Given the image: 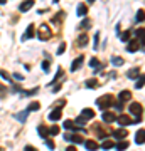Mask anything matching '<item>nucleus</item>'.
<instances>
[{
  "mask_svg": "<svg viewBox=\"0 0 145 151\" xmlns=\"http://www.w3.org/2000/svg\"><path fill=\"white\" fill-rule=\"evenodd\" d=\"M111 104H113V97L110 96V94H105V96H101L100 99L96 101V106L100 108L101 111H105V109H108Z\"/></svg>",
  "mask_w": 145,
  "mask_h": 151,
  "instance_id": "f257e3e1",
  "label": "nucleus"
},
{
  "mask_svg": "<svg viewBox=\"0 0 145 151\" xmlns=\"http://www.w3.org/2000/svg\"><path fill=\"white\" fill-rule=\"evenodd\" d=\"M128 109H130L132 114H135V116H137V121H142V113H144V106H142V104L132 103Z\"/></svg>",
  "mask_w": 145,
  "mask_h": 151,
  "instance_id": "f03ea898",
  "label": "nucleus"
},
{
  "mask_svg": "<svg viewBox=\"0 0 145 151\" xmlns=\"http://www.w3.org/2000/svg\"><path fill=\"white\" fill-rule=\"evenodd\" d=\"M37 37H39L41 41H49V39H51V30H49V27H47V25H44V24H42L41 27H39Z\"/></svg>",
  "mask_w": 145,
  "mask_h": 151,
  "instance_id": "7ed1b4c3",
  "label": "nucleus"
},
{
  "mask_svg": "<svg viewBox=\"0 0 145 151\" xmlns=\"http://www.w3.org/2000/svg\"><path fill=\"white\" fill-rule=\"evenodd\" d=\"M64 139L66 141H71V143H74V144H83L84 143V139L79 134H64Z\"/></svg>",
  "mask_w": 145,
  "mask_h": 151,
  "instance_id": "20e7f679",
  "label": "nucleus"
},
{
  "mask_svg": "<svg viewBox=\"0 0 145 151\" xmlns=\"http://www.w3.org/2000/svg\"><path fill=\"white\" fill-rule=\"evenodd\" d=\"M111 136L115 138V139H125V138L128 136V131L125 129V128H120V129H115L111 133Z\"/></svg>",
  "mask_w": 145,
  "mask_h": 151,
  "instance_id": "39448f33",
  "label": "nucleus"
},
{
  "mask_svg": "<svg viewBox=\"0 0 145 151\" xmlns=\"http://www.w3.org/2000/svg\"><path fill=\"white\" fill-rule=\"evenodd\" d=\"M115 121H118V124H120V126H128V124H133V119H130V116H127V114L118 116Z\"/></svg>",
  "mask_w": 145,
  "mask_h": 151,
  "instance_id": "423d86ee",
  "label": "nucleus"
},
{
  "mask_svg": "<svg viewBox=\"0 0 145 151\" xmlns=\"http://www.w3.org/2000/svg\"><path fill=\"white\" fill-rule=\"evenodd\" d=\"M62 116V111H61V106L59 108H56V109H52L51 113H49V119L51 121H59Z\"/></svg>",
  "mask_w": 145,
  "mask_h": 151,
  "instance_id": "0eeeda50",
  "label": "nucleus"
},
{
  "mask_svg": "<svg viewBox=\"0 0 145 151\" xmlns=\"http://www.w3.org/2000/svg\"><path fill=\"white\" fill-rule=\"evenodd\" d=\"M83 62H84V57H83V55H78L76 59L73 61V64H71V72H76L78 69L81 67V64H83Z\"/></svg>",
  "mask_w": 145,
  "mask_h": 151,
  "instance_id": "6e6552de",
  "label": "nucleus"
},
{
  "mask_svg": "<svg viewBox=\"0 0 145 151\" xmlns=\"http://www.w3.org/2000/svg\"><path fill=\"white\" fill-rule=\"evenodd\" d=\"M101 117H103L105 123H113L115 119H117V116H115V113H110L108 109L103 111V114H101Z\"/></svg>",
  "mask_w": 145,
  "mask_h": 151,
  "instance_id": "1a4fd4ad",
  "label": "nucleus"
},
{
  "mask_svg": "<svg viewBox=\"0 0 145 151\" xmlns=\"http://www.w3.org/2000/svg\"><path fill=\"white\" fill-rule=\"evenodd\" d=\"M34 3H35L34 0H24V2L21 3V7H19V10H21V12H27V10H30V8H32V5H34Z\"/></svg>",
  "mask_w": 145,
  "mask_h": 151,
  "instance_id": "9d476101",
  "label": "nucleus"
},
{
  "mask_svg": "<svg viewBox=\"0 0 145 151\" xmlns=\"http://www.w3.org/2000/svg\"><path fill=\"white\" fill-rule=\"evenodd\" d=\"M130 99H132L130 91H122V92L118 94V101H120V103H127V101H130Z\"/></svg>",
  "mask_w": 145,
  "mask_h": 151,
  "instance_id": "9b49d317",
  "label": "nucleus"
},
{
  "mask_svg": "<svg viewBox=\"0 0 145 151\" xmlns=\"http://www.w3.org/2000/svg\"><path fill=\"white\" fill-rule=\"evenodd\" d=\"M34 29H35V27L32 25V24H30V25H29V27L25 29V34H24V37H22V41H27V39H32V37L35 35Z\"/></svg>",
  "mask_w": 145,
  "mask_h": 151,
  "instance_id": "f8f14e48",
  "label": "nucleus"
},
{
  "mask_svg": "<svg viewBox=\"0 0 145 151\" xmlns=\"http://www.w3.org/2000/svg\"><path fill=\"white\" fill-rule=\"evenodd\" d=\"M138 47L142 49V45L138 44V41H130L128 42V45H127V50H128V52H137Z\"/></svg>",
  "mask_w": 145,
  "mask_h": 151,
  "instance_id": "ddd939ff",
  "label": "nucleus"
},
{
  "mask_svg": "<svg viewBox=\"0 0 145 151\" xmlns=\"http://www.w3.org/2000/svg\"><path fill=\"white\" fill-rule=\"evenodd\" d=\"M144 136H145V129L144 128H140V129L137 131V134H135V143L137 144H144Z\"/></svg>",
  "mask_w": 145,
  "mask_h": 151,
  "instance_id": "4468645a",
  "label": "nucleus"
},
{
  "mask_svg": "<svg viewBox=\"0 0 145 151\" xmlns=\"http://www.w3.org/2000/svg\"><path fill=\"white\" fill-rule=\"evenodd\" d=\"M78 47H84V45H88V34H86V32H83V34L79 35V37H78Z\"/></svg>",
  "mask_w": 145,
  "mask_h": 151,
  "instance_id": "2eb2a0df",
  "label": "nucleus"
},
{
  "mask_svg": "<svg viewBox=\"0 0 145 151\" xmlns=\"http://www.w3.org/2000/svg\"><path fill=\"white\" fill-rule=\"evenodd\" d=\"M27 116H29V111L25 109V111H22V113H17V114H15V119H17L19 123H25Z\"/></svg>",
  "mask_w": 145,
  "mask_h": 151,
  "instance_id": "dca6fc26",
  "label": "nucleus"
},
{
  "mask_svg": "<svg viewBox=\"0 0 145 151\" xmlns=\"http://www.w3.org/2000/svg\"><path fill=\"white\" fill-rule=\"evenodd\" d=\"M84 146H86V150H88V151L98 150V143H96V141H93V139H88V141L84 143Z\"/></svg>",
  "mask_w": 145,
  "mask_h": 151,
  "instance_id": "f3484780",
  "label": "nucleus"
},
{
  "mask_svg": "<svg viewBox=\"0 0 145 151\" xmlns=\"http://www.w3.org/2000/svg\"><path fill=\"white\" fill-rule=\"evenodd\" d=\"M81 116H83L84 119H93V117H95V113H93V109H90V108H86V109H83V113H81Z\"/></svg>",
  "mask_w": 145,
  "mask_h": 151,
  "instance_id": "a211bd4d",
  "label": "nucleus"
},
{
  "mask_svg": "<svg viewBox=\"0 0 145 151\" xmlns=\"http://www.w3.org/2000/svg\"><path fill=\"white\" fill-rule=\"evenodd\" d=\"M128 77H130V79H137L138 76H140V69L138 67H133V69H130V71H128Z\"/></svg>",
  "mask_w": 145,
  "mask_h": 151,
  "instance_id": "6ab92c4d",
  "label": "nucleus"
},
{
  "mask_svg": "<svg viewBox=\"0 0 145 151\" xmlns=\"http://www.w3.org/2000/svg\"><path fill=\"white\" fill-rule=\"evenodd\" d=\"M111 148H115V143L111 139H105L101 143V150H111Z\"/></svg>",
  "mask_w": 145,
  "mask_h": 151,
  "instance_id": "aec40b11",
  "label": "nucleus"
},
{
  "mask_svg": "<svg viewBox=\"0 0 145 151\" xmlns=\"http://www.w3.org/2000/svg\"><path fill=\"white\" fill-rule=\"evenodd\" d=\"M86 12H88V7H86L84 3H81V5H78V8H76V14L79 15V17H83V15H86Z\"/></svg>",
  "mask_w": 145,
  "mask_h": 151,
  "instance_id": "412c9836",
  "label": "nucleus"
},
{
  "mask_svg": "<svg viewBox=\"0 0 145 151\" xmlns=\"http://www.w3.org/2000/svg\"><path fill=\"white\" fill-rule=\"evenodd\" d=\"M37 133H39L42 138H47L49 136V128H46V126H37Z\"/></svg>",
  "mask_w": 145,
  "mask_h": 151,
  "instance_id": "4be33fe9",
  "label": "nucleus"
},
{
  "mask_svg": "<svg viewBox=\"0 0 145 151\" xmlns=\"http://www.w3.org/2000/svg\"><path fill=\"white\" fill-rule=\"evenodd\" d=\"M84 86L90 87V89H95V87H98V79H88V81L84 82Z\"/></svg>",
  "mask_w": 145,
  "mask_h": 151,
  "instance_id": "5701e85b",
  "label": "nucleus"
},
{
  "mask_svg": "<svg viewBox=\"0 0 145 151\" xmlns=\"http://www.w3.org/2000/svg\"><path fill=\"white\" fill-rule=\"evenodd\" d=\"M123 59L122 57H118V55H115V57H111V64L113 66H117V67H120V66H123Z\"/></svg>",
  "mask_w": 145,
  "mask_h": 151,
  "instance_id": "b1692460",
  "label": "nucleus"
},
{
  "mask_svg": "<svg viewBox=\"0 0 145 151\" xmlns=\"http://www.w3.org/2000/svg\"><path fill=\"white\" fill-rule=\"evenodd\" d=\"M144 82H145V77H144V74H140L137 77V84H135V87H137V89H142V87H144Z\"/></svg>",
  "mask_w": 145,
  "mask_h": 151,
  "instance_id": "393cba45",
  "label": "nucleus"
},
{
  "mask_svg": "<svg viewBox=\"0 0 145 151\" xmlns=\"http://www.w3.org/2000/svg\"><path fill=\"white\" fill-rule=\"evenodd\" d=\"M127 148H128V141H125V139H122V141L117 144V150L118 151H125Z\"/></svg>",
  "mask_w": 145,
  "mask_h": 151,
  "instance_id": "a878e982",
  "label": "nucleus"
},
{
  "mask_svg": "<svg viewBox=\"0 0 145 151\" xmlns=\"http://www.w3.org/2000/svg\"><path fill=\"white\" fill-rule=\"evenodd\" d=\"M39 108H41V104L37 103V101H34V103H30L27 106V111L30 113V111H39Z\"/></svg>",
  "mask_w": 145,
  "mask_h": 151,
  "instance_id": "bb28decb",
  "label": "nucleus"
},
{
  "mask_svg": "<svg viewBox=\"0 0 145 151\" xmlns=\"http://www.w3.org/2000/svg\"><path fill=\"white\" fill-rule=\"evenodd\" d=\"M144 17H145V12H144V8H140L137 12V17H135V20L137 22H144Z\"/></svg>",
  "mask_w": 145,
  "mask_h": 151,
  "instance_id": "cd10ccee",
  "label": "nucleus"
},
{
  "mask_svg": "<svg viewBox=\"0 0 145 151\" xmlns=\"http://www.w3.org/2000/svg\"><path fill=\"white\" fill-rule=\"evenodd\" d=\"M44 141H46V146H47L49 150H54V148H56L54 141H52V139H49V136H47V138H44Z\"/></svg>",
  "mask_w": 145,
  "mask_h": 151,
  "instance_id": "c85d7f7f",
  "label": "nucleus"
},
{
  "mask_svg": "<svg viewBox=\"0 0 145 151\" xmlns=\"http://www.w3.org/2000/svg\"><path fill=\"white\" fill-rule=\"evenodd\" d=\"M49 134H51V136L59 134V126H51V128H49Z\"/></svg>",
  "mask_w": 145,
  "mask_h": 151,
  "instance_id": "c756f323",
  "label": "nucleus"
},
{
  "mask_svg": "<svg viewBox=\"0 0 145 151\" xmlns=\"http://www.w3.org/2000/svg\"><path fill=\"white\" fill-rule=\"evenodd\" d=\"M120 39H122L123 42H128V41H130V32H128V30H125L123 34H120Z\"/></svg>",
  "mask_w": 145,
  "mask_h": 151,
  "instance_id": "7c9ffc66",
  "label": "nucleus"
},
{
  "mask_svg": "<svg viewBox=\"0 0 145 151\" xmlns=\"http://www.w3.org/2000/svg\"><path fill=\"white\" fill-rule=\"evenodd\" d=\"M41 67H42V71H44V72H49V67H51L49 61H44V62L41 64Z\"/></svg>",
  "mask_w": 145,
  "mask_h": 151,
  "instance_id": "2f4dec72",
  "label": "nucleus"
},
{
  "mask_svg": "<svg viewBox=\"0 0 145 151\" xmlns=\"http://www.w3.org/2000/svg\"><path fill=\"white\" fill-rule=\"evenodd\" d=\"M86 121H88V119H84L83 116H79V117H76V121H74V123L79 124V126H84V124H86Z\"/></svg>",
  "mask_w": 145,
  "mask_h": 151,
  "instance_id": "473e14b6",
  "label": "nucleus"
},
{
  "mask_svg": "<svg viewBox=\"0 0 145 151\" xmlns=\"http://www.w3.org/2000/svg\"><path fill=\"white\" fill-rule=\"evenodd\" d=\"M0 77H2V79H4V81H10V76L7 74V72H4V71H2V72H0Z\"/></svg>",
  "mask_w": 145,
  "mask_h": 151,
  "instance_id": "72a5a7b5",
  "label": "nucleus"
},
{
  "mask_svg": "<svg viewBox=\"0 0 145 151\" xmlns=\"http://www.w3.org/2000/svg\"><path fill=\"white\" fill-rule=\"evenodd\" d=\"M90 66H91V67H100V62H98V59H91V61H90Z\"/></svg>",
  "mask_w": 145,
  "mask_h": 151,
  "instance_id": "f704fd0d",
  "label": "nucleus"
},
{
  "mask_svg": "<svg viewBox=\"0 0 145 151\" xmlns=\"http://www.w3.org/2000/svg\"><path fill=\"white\" fill-rule=\"evenodd\" d=\"M98 44H100V34L95 35V45H93V47H95V50H98Z\"/></svg>",
  "mask_w": 145,
  "mask_h": 151,
  "instance_id": "c9c22d12",
  "label": "nucleus"
},
{
  "mask_svg": "<svg viewBox=\"0 0 145 151\" xmlns=\"http://www.w3.org/2000/svg\"><path fill=\"white\" fill-rule=\"evenodd\" d=\"M64 50H66V44H61L57 49V54H64Z\"/></svg>",
  "mask_w": 145,
  "mask_h": 151,
  "instance_id": "e433bc0d",
  "label": "nucleus"
},
{
  "mask_svg": "<svg viewBox=\"0 0 145 151\" xmlns=\"http://www.w3.org/2000/svg\"><path fill=\"white\" fill-rule=\"evenodd\" d=\"M14 79H17V81H24V76H22V74H17V72H15V74H14Z\"/></svg>",
  "mask_w": 145,
  "mask_h": 151,
  "instance_id": "4c0bfd02",
  "label": "nucleus"
},
{
  "mask_svg": "<svg viewBox=\"0 0 145 151\" xmlns=\"http://www.w3.org/2000/svg\"><path fill=\"white\" fill-rule=\"evenodd\" d=\"M24 151H37V150H35L34 146H30V144H27V146L24 148Z\"/></svg>",
  "mask_w": 145,
  "mask_h": 151,
  "instance_id": "58836bf2",
  "label": "nucleus"
},
{
  "mask_svg": "<svg viewBox=\"0 0 145 151\" xmlns=\"http://www.w3.org/2000/svg\"><path fill=\"white\" fill-rule=\"evenodd\" d=\"M79 27H81V29H83V27H90V22H88V20L81 22V25H79Z\"/></svg>",
  "mask_w": 145,
  "mask_h": 151,
  "instance_id": "ea45409f",
  "label": "nucleus"
},
{
  "mask_svg": "<svg viewBox=\"0 0 145 151\" xmlns=\"http://www.w3.org/2000/svg\"><path fill=\"white\" fill-rule=\"evenodd\" d=\"M66 151H76V148H74V146H69V148H68Z\"/></svg>",
  "mask_w": 145,
  "mask_h": 151,
  "instance_id": "a19ab883",
  "label": "nucleus"
},
{
  "mask_svg": "<svg viewBox=\"0 0 145 151\" xmlns=\"http://www.w3.org/2000/svg\"><path fill=\"white\" fill-rule=\"evenodd\" d=\"M5 2H7V0H0V5H5Z\"/></svg>",
  "mask_w": 145,
  "mask_h": 151,
  "instance_id": "79ce46f5",
  "label": "nucleus"
},
{
  "mask_svg": "<svg viewBox=\"0 0 145 151\" xmlns=\"http://www.w3.org/2000/svg\"><path fill=\"white\" fill-rule=\"evenodd\" d=\"M93 2H95V0H88V3H93Z\"/></svg>",
  "mask_w": 145,
  "mask_h": 151,
  "instance_id": "37998d69",
  "label": "nucleus"
},
{
  "mask_svg": "<svg viewBox=\"0 0 145 151\" xmlns=\"http://www.w3.org/2000/svg\"><path fill=\"white\" fill-rule=\"evenodd\" d=\"M0 151H2V148H0Z\"/></svg>",
  "mask_w": 145,
  "mask_h": 151,
  "instance_id": "c03bdc74",
  "label": "nucleus"
}]
</instances>
